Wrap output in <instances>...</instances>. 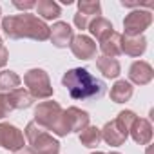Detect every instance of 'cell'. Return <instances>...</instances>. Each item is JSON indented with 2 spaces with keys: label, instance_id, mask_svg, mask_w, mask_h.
Returning <instances> with one entry per match:
<instances>
[{
  "label": "cell",
  "instance_id": "cell-10",
  "mask_svg": "<svg viewBox=\"0 0 154 154\" xmlns=\"http://www.w3.org/2000/svg\"><path fill=\"white\" fill-rule=\"evenodd\" d=\"M72 38H74V33L67 22H56V24H53V27H49V40L56 47L71 45Z\"/></svg>",
  "mask_w": 154,
  "mask_h": 154
},
{
  "label": "cell",
  "instance_id": "cell-12",
  "mask_svg": "<svg viewBox=\"0 0 154 154\" xmlns=\"http://www.w3.org/2000/svg\"><path fill=\"white\" fill-rule=\"evenodd\" d=\"M152 78H154V71L147 62L138 60L129 69V80L136 85H147L152 82Z\"/></svg>",
  "mask_w": 154,
  "mask_h": 154
},
{
  "label": "cell",
  "instance_id": "cell-21",
  "mask_svg": "<svg viewBox=\"0 0 154 154\" xmlns=\"http://www.w3.org/2000/svg\"><path fill=\"white\" fill-rule=\"evenodd\" d=\"M20 87V76L15 71H0V93H13Z\"/></svg>",
  "mask_w": 154,
  "mask_h": 154
},
{
  "label": "cell",
  "instance_id": "cell-19",
  "mask_svg": "<svg viewBox=\"0 0 154 154\" xmlns=\"http://www.w3.org/2000/svg\"><path fill=\"white\" fill-rule=\"evenodd\" d=\"M35 9H36V15L42 17L44 20H53L62 15L60 6L56 2H53V0H40V2H36Z\"/></svg>",
  "mask_w": 154,
  "mask_h": 154
},
{
  "label": "cell",
  "instance_id": "cell-24",
  "mask_svg": "<svg viewBox=\"0 0 154 154\" xmlns=\"http://www.w3.org/2000/svg\"><path fill=\"white\" fill-rule=\"evenodd\" d=\"M138 116L132 112V111H122L118 116H116V123L123 129V131H127L129 132V129H131V125L134 123V120H136Z\"/></svg>",
  "mask_w": 154,
  "mask_h": 154
},
{
  "label": "cell",
  "instance_id": "cell-17",
  "mask_svg": "<svg viewBox=\"0 0 154 154\" xmlns=\"http://www.w3.org/2000/svg\"><path fill=\"white\" fill-rule=\"evenodd\" d=\"M96 67L100 69V72L105 78H116L122 71L120 62L116 58H107V56H98L96 58Z\"/></svg>",
  "mask_w": 154,
  "mask_h": 154
},
{
  "label": "cell",
  "instance_id": "cell-32",
  "mask_svg": "<svg viewBox=\"0 0 154 154\" xmlns=\"http://www.w3.org/2000/svg\"><path fill=\"white\" fill-rule=\"evenodd\" d=\"M111 154H120V152H111Z\"/></svg>",
  "mask_w": 154,
  "mask_h": 154
},
{
  "label": "cell",
  "instance_id": "cell-16",
  "mask_svg": "<svg viewBox=\"0 0 154 154\" xmlns=\"http://www.w3.org/2000/svg\"><path fill=\"white\" fill-rule=\"evenodd\" d=\"M132 85L127 80H118L112 87H111V100L114 103H125L132 98Z\"/></svg>",
  "mask_w": 154,
  "mask_h": 154
},
{
  "label": "cell",
  "instance_id": "cell-31",
  "mask_svg": "<svg viewBox=\"0 0 154 154\" xmlns=\"http://www.w3.org/2000/svg\"><path fill=\"white\" fill-rule=\"evenodd\" d=\"M93 154H105V152H93Z\"/></svg>",
  "mask_w": 154,
  "mask_h": 154
},
{
  "label": "cell",
  "instance_id": "cell-25",
  "mask_svg": "<svg viewBox=\"0 0 154 154\" xmlns=\"http://www.w3.org/2000/svg\"><path fill=\"white\" fill-rule=\"evenodd\" d=\"M11 111H13V109H11V105H9L8 94H2V93H0V120L6 118Z\"/></svg>",
  "mask_w": 154,
  "mask_h": 154
},
{
  "label": "cell",
  "instance_id": "cell-30",
  "mask_svg": "<svg viewBox=\"0 0 154 154\" xmlns=\"http://www.w3.org/2000/svg\"><path fill=\"white\" fill-rule=\"evenodd\" d=\"M2 47H4V45H2V36H0V49H2Z\"/></svg>",
  "mask_w": 154,
  "mask_h": 154
},
{
  "label": "cell",
  "instance_id": "cell-1",
  "mask_svg": "<svg viewBox=\"0 0 154 154\" xmlns=\"http://www.w3.org/2000/svg\"><path fill=\"white\" fill-rule=\"evenodd\" d=\"M62 84L74 100H96L105 94V82L93 76L85 67L69 69L62 76Z\"/></svg>",
  "mask_w": 154,
  "mask_h": 154
},
{
  "label": "cell",
  "instance_id": "cell-26",
  "mask_svg": "<svg viewBox=\"0 0 154 154\" xmlns=\"http://www.w3.org/2000/svg\"><path fill=\"white\" fill-rule=\"evenodd\" d=\"M91 20H93V18H89V17H85V15H82V13H76V15H74V26L78 27V29H82V31L89 27Z\"/></svg>",
  "mask_w": 154,
  "mask_h": 154
},
{
  "label": "cell",
  "instance_id": "cell-14",
  "mask_svg": "<svg viewBox=\"0 0 154 154\" xmlns=\"http://www.w3.org/2000/svg\"><path fill=\"white\" fill-rule=\"evenodd\" d=\"M147 49V40L143 35L140 36H122V53L129 56H141Z\"/></svg>",
  "mask_w": 154,
  "mask_h": 154
},
{
  "label": "cell",
  "instance_id": "cell-7",
  "mask_svg": "<svg viewBox=\"0 0 154 154\" xmlns=\"http://www.w3.org/2000/svg\"><path fill=\"white\" fill-rule=\"evenodd\" d=\"M0 147L6 150H18L24 147V134L11 123H0Z\"/></svg>",
  "mask_w": 154,
  "mask_h": 154
},
{
  "label": "cell",
  "instance_id": "cell-5",
  "mask_svg": "<svg viewBox=\"0 0 154 154\" xmlns=\"http://www.w3.org/2000/svg\"><path fill=\"white\" fill-rule=\"evenodd\" d=\"M24 84L27 87V93L36 100H45L53 96V85L44 69H31L24 76Z\"/></svg>",
  "mask_w": 154,
  "mask_h": 154
},
{
  "label": "cell",
  "instance_id": "cell-29",
  "mask_svg": "<svg viewBox=\"0 0 154 154\" xmlns=\"http://www.w3.org/2000/svg\"><path fill=\"white\" fill-rule=\"evenodd\" d=\"M13 154H36L31 147H22V149H18V150H15Z\"/></svg>",
  "mask_w": 154,
  "mask_h": 154
},
{
  "label": "cell",
  "instance_id": "cell-15",
  "mask_svg": "<svg viewBox=\"0 0 154 154\" xmlns=\"http://www.w3.org/2000/svg\"><path fill=\"white\" fill-rule=\"evenodd\" d=\"M122 36H123V35L112 31L107 38H103V40L100 42V49H102L103 56H107V58H116V56L122 54Z\"/></svg>",
  "mask_w": 154,
  "mask_h": 154
},
{
  "label": "cell",
  "instance_id": "cell-3",
  "mask_svg": "<svg viewBox=\"0 0 154 154\" xmlns=\"http://www.w3.org/2000/svg\"><path fill=\"white\" fill-rule=\"evenodd\" d=\"M35 123L42 129L53 131L56 136H67L69 131L63 122V109L58 102H42L35 109Z\"/></svg>",
  "mask_w": 154,
  "mask_h": 154
},
{
  "label": "cell",
  "instance_id": "cell-18",
  "mask_svg": "<svg viewBox=\"0 0 154 154\" xmlns=\"http://www.w3.org/2000/svg\"><path fill=\"white\" fill-rule=\"evenodd\" d=\"M87 29L91 31L93 36H96V38L102 42L103 38H107V36L112 33V24H111L107 18H103V17H96V18L91 20V24H89Z\"/></svg>",
  "mask_w": 154,
  "mask_h": 154
},
{
  "label": "cell",
  "instance_id": "cell-27",
  "mask_svg": "<svg viewBox=\"0 0 154 154\" xmlns=\"http://www.w3.org/2000/svg\"><path fill=\"white\" fill-rule=\"evenodd\" d=\"M8 60H9V53H8L6 47H2L0 49V67H4L8 63Z\"/></svg>",
  "mask_w": 154,
  "mask_h": 154
},
{
  "label": "cell",
  "instance_id": "cell-11",
  "mask_svg": "<svg viewBox=\"0 0 154 154\" xmlns=\"http://www.w3.org/2000/svg\"><path fill=\"white\" fill-rule=\"evenodd\" d=\"M100 131H102V140H103L107 145H112V147L123 145L125 140H127V136H129V132L123 131V129L116 123V120L107 122V123L103 125V129H100Z\"/></svg>",
  "mask_w": 154,
  "mask_h": 154
},
{
  "label": "cell",
  "instance_id": "cell-23",
  "mask_svg": "<svg viewBox=\"0 0 154 154\" xmlns=\"http://www.w3.org/2000/svg\"><path fill=\"white\" fill-rule=\"evenodd\" d=\"M78 13L89 17V18H96L102 13V6L98 0H80L78 2Z\"/></svg>",
  "mask_w": 154,
  "mask_h": 154
},
{
  "label": "cell",
  "instance_id": "cell-20",
  "mask_svg": "<svg viewBox=\"0 0 154 154\" xmlns=\"http://www.w3.org/2000/svg\"><path fill=\"white\" fill-rule=\"evenodd\" d=\"M8 100H9L11 109H27V107L33 105L35 98L27 91H24V89H15L13 93L8 94Z\"/></svg>",
  "mask_w": 154,
  "mask_h": 154
},
{
  "label": "cell",
  "instance_id": "cell-9",
  "mask_svg": "<svg viewBox=\"0 0 154 154\" xmlns=\"http://www.w3.org/2000/svg\"><path fill=\"white\" fill-rule=\"evenodd\" d=\"M71 51L80 60H91L96 56V44L93 42V38H89L85 35H78L71 42Z\"/></svg>",
  "mask_w": 154,
  "mask_h": 154
},
{
  "label": "cell",
  "instance_id": "cell-22",
  "mask_svg": "<svg viewBox=\"0 0 154 154\" xmlns=\"http://www.w3.org/2000/svg\"><path fill=\"white\" fill-rule=\"evenodd\" d=\"M80 141L84 147H89V149H96L102 141V131L94 125H87L82 132H80Z\"/></svg>",
  "mask_w": 154,
  "mask_h": 154
},
{
  "label": "cell",
  "instance_id": "cell-28",
  "mask_svg": "<svg viewBox=\"0 0 154 154\" xmlns=\"http://www.w3.org/2000/svg\"><path fill=\"white\" fill-rule=\"evenodd\" d=\"M13 6L18 8V9H31V8L36 6V2H13Z\"/></svg>",
  "mask_w": 154,
  "mask_h": 154
},
{
  "label": "cell",
  "instance_id": "cell-2",
  "mask_svg": "<svg viewBox=\"0 0 154 154\" xmlns=\"http://www.w3.org/2000/svg\"><path fill=\"white\" fill-rule=\"evenodd\" d=\"M2 29H4V35L13 40H20V38H33L38 42L49 40L47 24L31 13H22V15L2 18Z\"/></svg>",
  "mask_w": 154,
  "mask_h": 154
},
{
  "label": "cell",
  "instance_id": "cell-13",
  "mask_svg": "<svg viewBox=\"0 0 154 154\" xmlns=\"http://www.w3.org/2000/svg\"><path fill=\"white\" fill-rule=\"evenodd\" d=\"M129 134L132 136V140H134L136 143L147 145V143H150V140H152V125H150V122L145 120V118H136L134 123H132L131 129H129Z\"/></svg>",
  "mask_w": 154,
  "mask_h": 154
},
{
  "label": "cell",
  "instance_id": "cell-8",
  "mask_svg": "<svg viewBox=\"0 0 154 154\" xmlns=\"http://www.w3.org/2000/svg\"><path fill=\"white\" fill-rule=\"evenodd\" d=\"M63 122L69 132H82L89 125V114L78 107H69L63 111Z\"/></svg>",
  "mask_w": 154,
  "mask_h": 154
},
{
  "label": "cell",
  "instance_id": "cell-4",
  "mask_svg": "<svg viewBox=\"0 0 154 154\" xmlns=\"http://www.w3.org/2000/svg\"><path fill=\"white\" fill-rule=\"evenodd\" d=\"M26 138L36 154H58L60 152L58 140H54L49 132H45V129L36 125L35 122H29L26 125Z\"/></svg>",
  "mask_w": 154,
  "mask_h": 154
},
{
  "label": "cell",
  "instance_id": "cell-6",
  "mask_svg": "<svg viewBox=\"0 0 154 154\" xmlns=\"http://www.w3.org/2000/svg\"><path fill=\"white\" fill-rule=\"evenodd\" d=\"M150 24H152V13H150V11L134 9V11H131V13L125 17V20H123L125 36H140L145 29H149Z\"/></svg>",
  "mask_w": 154,
  "mask_h": 154
}]
</instances>
